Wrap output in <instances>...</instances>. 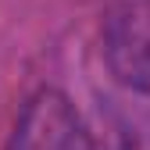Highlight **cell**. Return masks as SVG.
Returning a JSON list of instances; mask_svg holds the SVG:
<instances>
[{
	"mask_svg": "<svg viewBox=\"0 0 150 150\" xmlns=\"http://www.w3.org/2000/svg\"><path fill=\"white\" fill-rule=\"evenodd\" d=\"M104 57L118 82L150 93V0H115L107 7Z\"/></svg>",
	"mask_w": 150,
	"mask_h": 150,
	"instance_id": "obj_2",
	"label": "cell"
},
{
	"mask_svg": "<svg viewBox=\"0 0 150 150\" xmlns=\"http://www.w3.org/2000/svg\"><path fill=\"white\" fill-rule=\"evenodd\" d=\"M11 150H97V143L64 93L40 89L14 122Z\"/></svg>",
	"mask_w": 150,
	"mask_h": 150,
	"instance_id": "obj_1",
	"label": "cell"
}]
</instances>
